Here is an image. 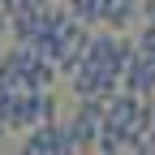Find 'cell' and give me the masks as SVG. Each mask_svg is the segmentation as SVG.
<instances>
[{"instance_id":"cell-1","label":"cell","mask_w":155,"mask_h":155,"mask_svg":"<svg viewBox=\"0 0 155 155\" xmlns=\"http://www.w3.org/2000/svg\"><path fill=\"white\" fill-rule=\"evenodd\" d=\"M69 129H73L78 151H95L99 134H104V99H78V108L69 116Z\"/></svg>"},{"instance_id":"cell-2","label":"cell","mask_w":155,"mask_h":155,"mask_svg":"<svg viewBox=\"0 0 155 155\" xmlns=\"http://www.w3.org/2000/svg\"><path fill=\"white\" fill-rule=\"evenodd\" d=\"M22 151H26V155H30V151H35V155H43V151H78V142H73L69 121H43V125L26 129Z\"/></svg>"},{"instance_id":"cell-3","label":"cell","mask_w":155,"mask_h":155,"mask_svg":"<svg viewBox=\"0 0 155 155\" xmlns=\"http://www.w3.org/2000/svg\"><path fill=\"white\" fill-rule=\"evenodd\" d=\"M43 30H48V5H22L17 13H9L13 43H35Z\"/></svg>"},{"instance_id":"cell-4","label":"cell","mask_w":155,"mask_h":155,"mask_svg":"<svg viewBox=\"0 0 155 155\" xmlns=\"http://www.w3.org/2000/svg\"><path fill=\"white\" fill-rule=\"evenodd\" d=\"M121 91L138 95V99H151V95H155V56H142L138 52V61L121 73Z\"/></svg>"}]
</instances>
